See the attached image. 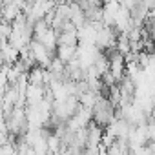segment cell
<instances>
[{"instance_id": "6da1fadb", "label": "cell", "mask_w": 155, "mask_h": 155, "mask_svg": "<svg viewBox=\"0 0 155 155\" xmlns=\"http://www.w3.org/2000/svg\"><path fill=\"white\" fill-rule=\"evenodd\" d=\"M115 106L110 102V99H106V97H99V101H97V104L93 106V120L97 122V124H101V126H108L117 115H115Z\"/></svg>"}, {"instance_id": "7a4b0ae2", "label": "cell", "mask_w": 155, "mask_h": 155, "mask_svg": "<svg viewBox=\"0 0 155 155\" xmlns=\"http://www.w3.org/2000/svg\"><path fill=\"white\" fill-rule=\"evenodd\" d=\"M29 48H31V51H33V57H35L37 64L42 66V68H48L49 62H51V58H53V53H55V51L48 49V48H46L40 40H37V38H33V40L29 42Z\"/></svg>"}, {"instance_id": "3957f363", "label": "cell", "mask_w": 155, "mask_h": 155, "mask_svg": "<svg viewBox=\"0 0 155 155\" xmlns=\"http://www.w3.org/2000/svg\"><path fill=\"white\" fill-rule=\"evenodd\" d=\"M44 97H46L44 86H40V84H28V88H26V104L28 106L38 104Z\"/></svg>"}, {"instance_id": "277c9868", "label": "cell", "mask_w": 155, "mask_h": 155, "mask_svg": "<svg viewBox=\"0 0 155 155\" xmlns=\"http://www.w3.org/2000/svg\"><path fill=\"white\" fill-rule=\"evenodd\" d=\"M77 46H79V44H77ZM77 46H73V44H58L57 49H55V55L64 64H68L69 60H73L77 57Z\"/></svg>"}, {"instance_id": "5b68a950", "label": "cell", "mask_w": 155, "mask_h": 155, "mask_svg": "<svg viewBox=\"0 0 155 155\" xmlns=\"http://www.w3.org/2000/svg\"><path fill=\"white\" fill-rule=\"evenodd\" d=\"M0 49H2V55H4L6 64H15V62L20 58V51H18V48H15V46L9 44V42H6Z\"/></svg>"}, {"instance_id": "8992f818", "label": "cell", "mask_w": 155, "mask_h": 155, "mask_svg": "<svg viewBox=\"0 0 155 155\" xmlns=\"http://www.w3.org/2000/svg\"><path fill=\"white\" fill-rule=\"evenodd\" d=\"M44 71H46V68L35 64V66L28 71V81H29V84H40V86H46V84H44Z\"/></svg>"}, {"instance_id": "52a82bcc", "label": "cell", "mask_w": 155, "mask_h": 155, "mask_svg": "<svg viewBox=\"0 0 155 155\" xmlns=\"http://www.w3.org/2000/svg\"><path fill=\"white\" fill-rule=\"evenodd\" d=\"M148 137H150V140L155 142V117H150V122H148Z\"/></svg>"}, {"instance_id": "ba28073f", "label": "cell", "mask_w": 155, "mask_h": 155, "mask_svg": "<svg viewBox=\"0 0 155 155\" xmlns=\"http://www.w3.org/2000/svg\"><path fill=\"white\" fill-rule=\"evenodd\" d=\"M6 66V60H4V55H2V49H0V69Z\"/></svg>"}]
</instances>
